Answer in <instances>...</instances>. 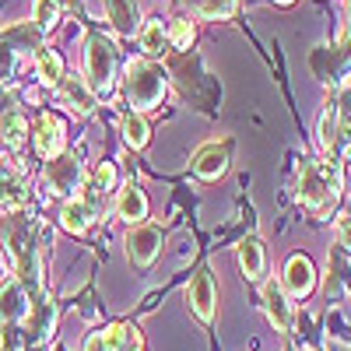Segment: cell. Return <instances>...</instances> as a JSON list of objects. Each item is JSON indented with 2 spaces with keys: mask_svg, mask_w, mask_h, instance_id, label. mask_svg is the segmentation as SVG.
Segmentation results:
<instances>
[{
  "mask_svg": "<svg viewBox=\"0 0 351 351\" xmlns=\"http://www.w3.org/2000/svg\"><path fill=\"white\" fill-rule=\"evenodd\" d=\"M0 239L4 250L14 263V278L21 281V288L28 291L32 306L43 313V319H53V306L46 302L43 291V243H46V228L32 221V215L25 211H8L0 218Z\"/></svg>",
  "mask_w": 351,
  "mask_h": 351,
  "instance_id": "cell-1",
  "label": "cell"
},
{
  "mask_svg": "<svg viewBox=\"0 0 351 351\" xmlns=\"http://www.w3.org/2000/svg\"><path fill=\"white\" fill-rule=\"evenodd\" d=\"M341 190H344V169L337 158H306L299 165V204L309 211V218L327 221L337 204H341Z\"/></svg>",
  "mask_w": 351,
  "mask_h": 351,
  "instance_id": "cell-2",
  "label": "cell"
},
{
  "mask_svg": "<svg viewBox=\"0 0 351 351\" xmlns=\"http://www.w3.org/2000/svg\"><path fill=\"white\" fill-rule=\"evenodd\" d=\"M169 77L155 60H130L123 71V95L130 102V112H148L162 106Z\"/></svg>",
  "mask_w": 351,
  "mask_h": 351,
  "instance_id": "cell-3",
  "label": "cell"
},
{
  "mask_svg": "<svg viewBox=\"0 0 351 351\" xmlns=\"http://www.w3.org/2000/svg\"><path fill=\"white\" fill-rule=\"evenodd\" d=\"M116 46L106 36H88L84 43V81L92 88V95H109L116 88Z\"/></svg>",
  "mask_w": 351,
  "mask_h": 351,
  "instance_id": "cell-4",
  "label": "cell"
},
{
  "mask_svg": "<svg viewBox=\"0 0 351 351\" xmlns=\"http://www.w3.org/2000/svg\"><path fill=\"white\" fill-rule=\"evenodd\" d=\"M39 43H43V32L36 25H11L0 32V84L14 77L18 60H25L28 53H36Z\"/></svg>",
  "mask_w": 351,
  "mask_h": 351,
  "instance_id": "cell-5",
  "label": "cell"
},
{
  "mask_svg": "<svg viewBox=\"0 0 351 351\" xmlns=\"http://www.w3.org/2000/svg\"><path fill=\"white\" fill-rule=\"evenodd\" d=\"M81 183H84V165L77 162V155H56L46 162V190L53 197L74 200L81 193Z\"/></svg>",
  "mask_w": 351,
  "mask_h": 351,
  "instance_id": "cell-6",
  "label": "cell"
},
{
  "mask_svg": "<svg viewBox=\"0 0 351 351\" xmlns=\"http://www.w3.org/2000/svg\"><path fill=\"white\" fill-rule=\"evenodd\" d=\"M162 253V228L158 225H130V236H127V260L134 263V267H152V263L158 260Z\"/></svg>",
  "mask_w": 351,
  "mask_h": 351,
  "instance_id": "cell-7",
  "label": "cell"
},
{
  "mask_svg": "<svg viewBox=\"0 0 351 351\" xmlns=\"http://www.w3.org/2000/svg\"><path fill=\"white\" fill-rule=\"evenodd\" d=\"M281 288H285V295L288 299H309L313 295V288H316V267H313V260L295 253V256H288L285 263V274H281Z\"/></svg>",
  "mask_w": 351,
  "mask_h": 351,
  "instance_id": "cell-8",
  "label": "cell"
},
{
  "mask_svg": "<svg viewBox=\"0 0 351 351\" xmlns=\"http://www.w3.org/2000/svg\"><path fill=\"white\" fill-rule=\"evenodd\" d=\"M112 190H116V165H112V162H99L92 172L84 176V183H81V193H77V197L99 215L102 204L109 200Z\"/></svg>",
  "mask_w": 351,
  "mask_h": 351,
  "instance_id": "cell-9",
  "label": "cell"
},
{
  "mask_svg": "<svg viewBox=\"0 0 351 351\" xmlns=\"http://www.w3.org/2000/svg\"><path fill=\"white\" fill-rule=\"evenodd\" d=\"M186 302L193 309V316L200 324H211L215 313H218V291H215V281H211V271H197L186 285Z\"/></svg>",
  "mask_w": 351,
  "mask_h": 351,
  "instance_id": "cell-10",
  "label": "cell"
},
{
  "mask_svg": "<svg viewBox=\"0 0 351 351\" xmlns=\"http://www.w3.org/2000/svg\"><path fill=\"white\" fill-rule=\"evenodd\" d=\"M28 316H32V299L21 288V281L18 278L0 281V327H14Z\"/></svg>",
  "mask_w": 351,
  "mask_h": 351,
  "instance_id": "cell-11",
  "label": "cell"
},
{
  "mask_svg": "<svg viewBox=\"0 0 351 351\" xmlns=\"http://www.w3.org/2000/svg\"><path fill=\"white\" fill-rule=\"evenodd\" d=\"M228 162H232V141H208L193 155V172L200 176V180L215 183L228 172Z\"/></svg>",
  "mask_w": 351,
  "mask_h": 351,
  "instance_id": "cell-12",
  "label": "cell"
},
{
  "mask_svg": "<svg viewBox=\"0 0 351 351\" xmlns=\"http://www.w3.org/2000/svg\"><path fill=\"white\" fill-rule=\"evenodd\" d=\"M260 299H263V313H267L271 327L278 334H288L291 324H295V309H291V299L285 295V288L278 281H267L260 288Z\"/></svg>",
  "mask_w": 351,
  "mask_h": 351,
  "instance_id": "cell-13",
  "label": "cell"
},
{
  "mask_svg": "<svg viewBox=\"0 0 351 351\" xmlns=\"http://www.w3.org/2000/svg\"><path fill=\"white\" fill-rule=\"evenodd\" d=\"M32 144H36L39 158H46V162L64 155V123L53 112H43L36 120V130H32Z\"/></svg>",
  "mask_w": 351,
  "mask_h": 351,
  "instance_id": "cell-14",
  "label": "cell"
},
{
  "mask_svg": "<svg viewBox=\"0 0 351 351\" xmlns=\"http://www.w3.org/2000/svg\"><path fill=\"white\" fill-rule=\"evenodd\" d=\"M56 92H60V102L71 109V112H77V116H92L95 112V95H92V88H88V81L84 77H77V74H64V81L56 84Z\"/></svg>",
  "mask_w": 351,
  "mask_h": 351,
  "instance_id": "cell-15",
  "label": "cell"
},
{
  "mask_svg": "<svg viewBox=\"0 0 351 351\" xmlns=\"http://www.w3.org/2000/svg\"><path fill=\"white\" fill-rule=\"evenodd\" d=\"M116 215H120L127 225H141L144 218H148V197H144V190L130 180L120 186V193H116Z\"/></svg>",
  "mask_w": 351,
  "mask_h": 351,
  "instance_id": "cell-16",
  "label": "cell"
},
{
  "mask_svg": "<svg viewBox=\"0 0 351 351\" xmlns=\"http://www.w3.org/2000/svg\"><path fill=\"white\" fill-rule=\"evenodd\" d=\"M236 256H239V271H243L246 281H263V271H267V253H263V243L256 236H246L236 246Z\"/></svg>",
  "mask_w": 351,
  "mask_h": 351,
  "instance_id": "cell-17",
  "label": "cell"
},
{
  "mask_svg": "<svg viewBox=\"0 0 351 351\" xmlns=\"http://www.w3.org/2000/svg\"><path fill=\"white\" fill-rule=\"evenodd\" d=\"M25 204V165H0V208L18 211Z\"/></svg>",
  "mask_w": 351,
  "mask_h": 351,
  "instance_id": "cell-18",
  "label": "cell"
},
{
  "mask_svg": "<svg viewBox=\"0 0 351 351\" xmlns=\"http://www.w3.org/2000/svg\"><path fill=\"white\" fill-rule=\"evenodd\" d=\"M109 21L120 36H137L141 32V8L137 0H106Z\"/></svg>",
  "mask_w": 351,
  "mask_h": 351,
  "instance_id": "cell-19",
  "label": "cell"
},
{
  "mask_svg": "<svg viewBox=\"0 0 351 351\" xmlns=\"http://www.w3.org/2000/svg\"><path fill=\"white\" fill-rule=\"evenodd\" d=\"M99 215L88 208V204L81 200V197H74V200H67L64 208H60V225L71 232V236H84L88 228H92V221H95Z\"/></svg>",
  "mask_w": 351,
  "mask_h": 351,
  "instance_id": "cell-20",
  "label": "cell"
},
{
  "mask_svg": "<svg viewBox=\"0 0 351 351\" xmlns=\"http://www.w3.org/2000/svg\"><path fill=\"white\" fill-rule=\"evenodd\" d=\"M32 137V130H28V120L21 109H4L0 112V141L8 144V148H21V144Z\"/></svg>",
  "mask_w": 351,
  "mask_h": 351,
  "instance_id": "cell-21",
  "label": "cell"
},
{
  "mask_svg": "<svg viewBox=\"0 0 351 351\" xmlns=\"http://www.w3.org/2000/svg\"><path fill=\"white\" fill-rule=\"evenodd\" d=\"M337 123H341V109H337V99H330V102L324 106V112H319V123H316V144H319V152H324L327 158H330V152H334Z\"/></svg>",
  "mask_w": 351,
  "mask_h": 351,
  "instance_id": "cell-22",
  "label": "cell"
},
{
  "mask_svg": "<svg viewBox=\"0 0 351 351\" xmlns=\"http://www.w3.org/2000/svg\"><path fill=\"white\" fill-rule=\"evenodd\" d=\"M183 8H190L197 18L204 21H228L232 14H236L239 0H180Z\"/></svg>",
  "mask_w": 351,
  "mask_h": 351,
  "instance_id": "cell-23",
  "label": "cell"
},
{
  "mask_svg": "<svg viewBox=\"0 0 351 351\" xmlns=\"http://www.w3.org/2000/svg\"><path fill=\"white\" fill-rule=\"evenodd\" d=\"M123 330H127V324H112V327H106V330L88 334V341H84L81 351H120V344H123Z\"/></svg>",
  "mask_w": 351,
  "mask_h": 351,
  "instance_id": "cell-24",
  "label": "cell"
},
{
  "mask_svg": "<svg viewBox=\"0 0 351 351\" xmlns=\"http://www.w3.org/2000/svg\"><path fill=\"white\" fill-rule=\"evenodd\" d=\"M120 134H123V141L130 144V148H144V144H148V137H152V130H148V120H144L141 112H127V116H123Z\"/></svg>",
  "mask_w": 351,
  "mask_h": 351,
  "instance_id": "cell-25",
  "label": "cell"
},
{
  "mask_svg": "<svg viewBox=\"0 0 351 351\" xmlns=\"http://www.w3.org/2000/svg\"><path fill=\"white\" fill-rule=\"evenodd\" d=\"M137 39H141V49L148 53V56H162L165 46H169L162 21H144V25H141V32H137Z\"/></svg>",
  "mask_w": 351,
  "mask_h": 351,
  "instance_id": "cell-26",
  "label": "cell"
},
{
  "mask_svg": "<svg viewBox=\"0 0 351 351\" xmlns=\"http://www.w3.org/2000/svg\"><path fill=\"white\" fill-rule=\"evenodd\" d=\"M60 14H64L60 0H36L32 4V21H36L39 32H49V28L60 25Z\"/></svg>",
  "mask_w": 351,
  "mask_h": 351,
  "instance_id": "cell-27",
  "label": "cell"
},
{
  "mask_svg": "<svg viewBox=\"0 0 351 351\" xmlns=\"http://www.w3.org/2000/svg\"><path fill=\"white\" fill-rule=\"evenodd\" d=\"M36 64H39V77H43L49 88H56V84L64 81V60H60V53H53V49H39Z\"/></svg>",
  "mask_w": 351,
  "mask_h": 351,
  "instance_id": "cell-28",
  "label": "cell"
},
{
  "mask_svg": "<svg viewBox=\"0 0 351 351\" xmlns=\"http://www.w3.org/2000/svg\"><path fill=\"white\" fill-rule=\"evenodd\" d=\"M165 39L176 46V49H190L193 39H197V28L190 18H172V25L165 28Z\"/></svg>",
  "mask_w": 351,
  "mask_h": 351,
  "instance_id": "cell-29",
  "label": "cell"
},
{
  "mask_svg": "<svg viewBox=\"0 0 351 351\" xmlns=\"http://www.w3.org/2000/svg\"><path fill=\"white\" fill-rule=\"evenodd\" d=\"M120 351H144V341H141V330H137V327H130V324H127Z\"/></svg>",
  "mask_w": 351,
  "mask_h": 351,
  "instance_id": "cell-30",
  "label": "cell"
},
{
  "mask_svg": "<svg viewBox=\"0 0 351 351\" xmlns=\"http://www.w3.org/2000/svg\"><path fill=\"white\" fill-rule=\"evenodd\" d=\"M337 243L351 253V215H341L337 218Z\"/></svg>",
  "mask_w": 351,
  "mask_h": 351,
  "instance_id": "cell-31",
  "label": "cell"
},
{
  "mask_svg": "<svg viewBox=\"0 0 351 351\" xmlns=\"http://www.w3.org/2000/svg\"><path fill=\"white\" fill-rule=\"evenodd\" d=\"M274 4H281V8H288V4H295V0H274Z\"/></svg>",
  "mask_w": 351,
  "mask_h": 351,
  "instance_id": "cell-32",
  "label": "cell"
}]
</instances>
